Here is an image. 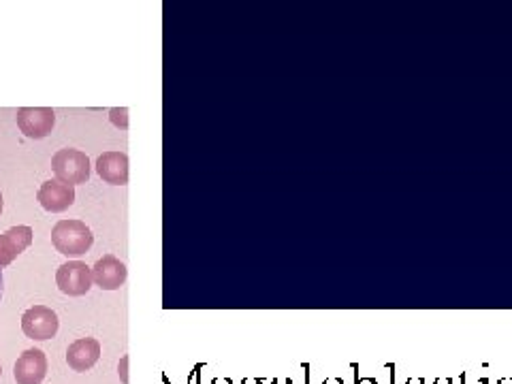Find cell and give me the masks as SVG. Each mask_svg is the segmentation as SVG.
<instances>
[{"mask_svg": "<svg viewBox=\"0 0 512 384\" xmlns=\"http://www.w3.org/2000/svg\"><path fill=\"white\" fill-rule=\"evenodd\" d=\"M18 128L28 139H45L54 131L56 114L50 107H22L18 109Z\"/></svg>", "mask_w": 512, "mask_h": 384, "instance_id": "cell-5", "label": "cell"}, {"mask_svg": "<svg viewBox=\"0 0 512 384\" xmlns=\"http://www.w3.org/2000/svg\"><path fill=\"white\" fill-rule=\"evenodd\" d=\"M47 376V357L39 348L24 350L13 365V378L18 384H41Z\"/></svg>", "mask_w": 512, "mask_h": 384, "instance_id": "cell-6", "label": "cell"}, {"mask_svg": "<svg viewBox=\"0 0 512 384\" xmlns=\"http://www.w3.org/2000/svg\"><path fill=\"white\" fill-rule=\"evenodd\" d=\"M3 207H5V201H3V195H0V214H3Z\"/></svg>", "mask_w": 512, "mask_h": 384, "instance_id": "cell-15", "label": "cell"}, {"mask_svg": "<svg viewBox=\"0 0 512 384\" xmlns=\"http://www.w3.org/2000/svg\"><path fill=\"white\" fill-rule=\"evenodd\" d=\"M32 244V229L30 227H11L0 235V269L11 265L18 256L30 248Z\"/></svg>", "mask_w": 512, "mask_h": 384, "instance_id": "cell-9", "label": "cell"}, {"mask_svg": "<svg viewBox=\"0 0 512 384\" xmlns=\"http://www.w3.org/2000/svg\"><path fill=\"white\" fill-rule=\"evenodd\" d=\"M128 276L126 265L114 254H105L92 267V282L101 288V291H118L124 286Z\"/></svg>", "mask_w": 512, "mask_h": 384, "instance_id": "cell-7", "label": "cell"}, {"mask_svg": "<svg viewBox=\"0 0 512 384\" xmlns=\"http://www.w3.org/2000/svg\"><path fill=\"white\" fill-rule=\"evenodd\" d=\"M359 384H376L372 378H363Z\"/></svg>", "mask_w": 512, "mask_h": 384, "instance_id": "cell-14", "label": "cell"}, {"mask_svg": "<svg viewBox=\"0 0 512 384\" xmlns=\"http://www.w3.org/2000/svg\"><path fill=\"white\" fill-rule=\"evenodd\" d=\"M500 384H512V380H502Z\"/></svg>", "mask_w": 512, "mask_h": 384, "instance_id": "cell-17", "label": "cell"}, {"mask_svg": "<svg viewBox=\"0 0 512 384\" xmlns=\"http://www.w3.org/2000/svg\"><path fill=\"white\" fill-rule=\"evenodd\" d=\"M60 327L58 314L47 306H32L22 314V331L26 338L45 342L56 338Z\"/></svg>", "mask_w": 512, "mask_h": 384, "instance_id": "cell-3", "label": "cell"}, {"mask_svg": "<svg viewBox=\"0 0 512 384\" xmlns=\"http://www.w3.org/2000/svg\"><path fill=\"white\" fill-rule=\"evenodd\" d=\"M37 199L41 203L43 210L52 212V214H60L67 212L69 207L75 203V186H69L58 180H47L41 184Z\"/></svg>", "mask_w": 512, "mask_h": 384, "instance_id": "cell-8", "label": "cell"}, {"mask_svg": "<svg viewBox=\"0 0 512 384\" xmlns=\"http://www.w3.org/2000/svg\"><path fill=\"white\" fill-rule=\"evenodd\" d=\"M90 169V158L79 150L64 148L52 156V171L56 180L69 186L86 184L90 180Z\"/></svg>", "mask_w": 512, "mask_h": 384, "instance_id": "cell-2", "label": "cell"}, {"mask_svg": "<svg viewBox=\"0 0 512 384\" xmlns=\"http://www.w3.org/2000/svg\"><path fill=\"white\" fill-rule=\"evenodd\" d=\"M52 244L64 256H84L94 244V235L82 220H60L52 229Z\"/></svg>", "mask_w": 512, "mask_h": 384, "instance_id": "cell-1", "label": "cell"}, {"mask_svg": "<svg viewBox=\"0 0 512 384\" xmlns=\"http://www.w3.org/2000/svg\"><path fill=\"white\" fill-rule=\"evenodd\" d=\"M96 173L114 186L128 184V156L124 152H105L96 158Z\"/></svg>", "mask_w": 512, "mask_h": 384, "instance_id": "cell-11", "label": "cell"}, {"mask_svg": "<svg viewBox=\"0 0 512 384\" xmlns=\"http://www.w3.org/2000/svg\"><path fill=\"white\" fill-rule=\"evenodd\" d=\"M0 376H3V367H0Z\"/></svg>", "mask_w": 512, "mask_h": 384, "instance_id": "cell-18", "label": "cell"}, {"mask_svg": "<svg viewBox=\"0 0 512 384\" xmlns=\"http://www.w3.org/2000/svg\"><path fill=\"white\" fill-rule=\"evenodd\" d=\"M101 359V344L94 338H82L69 346L67 363L73 372H88Z\"/></svg>", "mask_w": 512, "mask_h": 384, "instance_id": "cell-10", "label": "cell"}, {"mask_svg": "<svg viewBox=\"0 0 512 384\" xmlns=\"http://www.w3.org/2000/svg\"><path fill=\"white\" fill-rule=\"evenodd\" d=\"M56 284L64 295L82 297L88 295L92 288V269L82 261H69L58 267Z\"/></svg>", "mask_w": 512, "mask_h": 384, "instance_id": "cell-4", "label": "cell"}, {"mask_svg": "<svg viewBox=\"0 0 512 384\" xmlns=\"http://www.w3.org/2000/svg\"><path fill=\"white\" fill-rule=\"evenodd\" d=\"M5 295V276H3V269H0V301H3Z\"/></svg>", "mask_w": 512, "mask_h": 384, "instance_id": "cell-13", "label": "cell"}, {"mask_svg": "<svg viewBox=\"0 0 512 384\" xmlns=\"http://www.w3.org/2000/svg\"><path fill=\"white\" fill-rule=\"evenodd\" d=\"M327 384H344V382H340V380H335V378H333V380H329Z\"/></svg>", "mask_w": 512, "mask_h": 384, "instance_id": "cell-16", "label": "cell"}, {"mask_svg": "<svg viewBox=\"0 0 512 384\" xmlns=\"http://www.w3.org/2000/svg\"><path fill=\"white\" fill-rule=\"evenodd\" d=\"M109 118H111V124H116L118 128H128V109L126 107H114L109 111Z\"/></svg>", "mask_w": 512, "mask_h": 384, "instance_id": "cell-12", "label": "cell"}]
</instances>
